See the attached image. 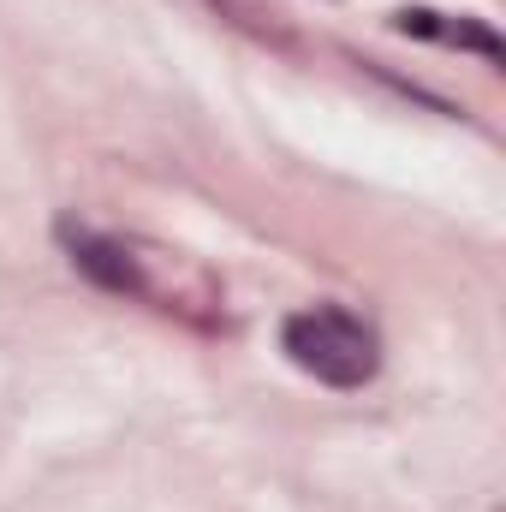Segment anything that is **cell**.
Instances as JSON below:
<instances>
[{"label": "cell", "instance_id": "obj_1", "mask_svg": "<svg viewBox=\"0 0 506 512\" xmlns=\"http://www.w3.org/2000/svg\"><path fill=\"white\" fill-rule=\"evenodd\" d=\"M60 245L72 256V268H84L102 292H120L137 298L161 316H179L191 328H227V298L221 286L191 262L185 251H167V245H149L137 233H102V227H78V221H60Z\"/></svg>", "mask_w": 506, "mask_h": 512}, {"label": "cell", "instance_id": "obj_2", "mask_svg": "<svg viewBox=\"0 0 506 512\" xmlns=\"http://www.w3.org/2000/svg\"><path fill=\"white\" fill-rule=\"evenodd\" d=\"M280 352L322 387H364L381 370V334L340 304L292 310L280 322Z\"/></svg>", "mask_w": 506, "mask_h": 512}, {"label": "cell", "instance_id": "obj_3", "mask_svg": "<svg viewBox=\"0 0 506 512\" xmlns=\"http://www.w3.org/2000/svg\"><path fill=\"white\" fill-rule=\"evenodd\" d=\"M399 36H417V42H441V48H465V54H483L489 66H501L506 48L501 36L483 24V18H471V12H435V6H405V12H393L387 18Z\"/></svg>", "mask_w": 506, "mask_h": 512}]
</instances>
